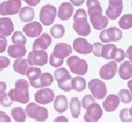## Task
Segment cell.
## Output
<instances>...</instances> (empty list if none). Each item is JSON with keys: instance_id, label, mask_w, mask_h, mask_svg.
I'll list each match as a JSON object with an SVG mask.
<instances>
[{"instance_id": "cell-35", "label": "cell", "mask_w": 132, "mask_h": 123, "mask_svg": "<svg viewBox=\"0 0 132 123\" xmlns=\"http://www.w3.org/2000/svg\"><path fill=\"white\" fill-rule=\"evenodd\" d=\"M118 97L120 98V101L124 104L125 103L128 104V103L132 102V94L128 89H126V88L120 89L119 92H118Z\"/></svg>"}, {"instance_id": "cell-55", "label": "cell", "mask_w": 132, "mask_h": 123, "mask_svg": "<svg viewBox=\"0 0 132 123\" xmlns=\"http://www.w3.org/2000/svg\"><path fill=\"white\" fill-rule=\"evenodd\" d=\"M2 70H3V68H0V72L2 71Z\"/></svg>"}, {"instance_id": "cell-36", "label": "cell", "mask_w": 132, "mask_h": 123, "mask_svg": "<svg viewBox=\"0 0 132 123\" xmlns=\"http://www.w3.org/2000/svg\"><path fill=\"white\" fill-rule=\"evenodd\" d=\"M11 40H12L13 44H19V45L25 46L27 43V38L20 31H15L11 37Z\"/></svg>"}, {"instance_id": "cell-7", "label": "cell", "mask_w": 132, "mask_h": 123, "mask_svg": "<svg viewBox=\"0 0 132 123\" xmlns=\"http://www.w3.org/2000/svg\"><path fill=\"white\" fill-rule=\"evenodd\" d=\"M123 37V33L121 29L116 27H111L107 29H103L99 34V38L101 42L106 44L110 42H118L121 40Z\"/></svg>"}, {"instance_id": "cell-45", "label": "cell", "mask_w": 132, "mask_h": 123, "mask_svg": "<svg viewBox=\"0 0 132 123\" xmlns=\"http://www.w3.org/2000/svg\"><path fill=\"white\" fill-rule=\"evenodd\" d=\"M6 47H7V40L6 37L0 35V53L6 51Z\"/></svg>"}, {"instance_id": "cell-12", "label": "cell", "mask_w": 132, "mask_h": 123, "mask_svg": "<svg viewBox=\"0 0 132 123\" xmlns=\"http://www.w3.org/2000/svg\"><path fill=\"white\" fill-rule=\"evenodd\" d=\"M35 101L37 103L42 105H47L49 103L54 101L55 98V95H54V91L50 88H40L35 93Z\"/></svg>"}, {"instance_id": "cell-20", "label": "cell", "mask_w": 132, "mask_h": 123, "mask_svg": "<svg viewBox=\"0 0 132 123\" xmlns=\"http://www.w3.org/2000/svg\"><path fill=\"white\" fill-rule=\"evenodd\" d=\"M72 47H71L69 44L59 43L55 45L52 54H53L55 57H59V58L64 59L65 57H69V56L72 54Z\"/></svg>"}, {"instance_id": "cell-41", "label": "cell", "mask_w": 132, "mask_h": 123, "mask_svg": "<svg viewBox=\"0 0 132 123\" xmlns=\"http://www.w3.org/2000/svg\"><path fill=\"white\" fill-rule=\"evenodd\" d=\"M125 57H126V53L122 48H117V51H116L115 57H114V60H115L117 63H119L122 62L125 59Z\"/></svg>"}, {"instance_id": "cell-52", "label": "cell", "mask_w": 132, "mask_h": 123, "mask_svg": "<svg viewBox=\"0 0 132 123\" xmlns=\"http://www.w3.org/2000/svg\"><path fill=\"white\" fill-rule=\"evenodd\" d=\"M6 84L5 82L0 81V95L4 94L6 92Z\"/></svg>"}, {"instance_id": "cell-31", "label": "cell", "mask_w": 132, "mask_h": 123, "mask_svg": "<svg viewBox=\"0 0 132 123\" xmlns=\"http://www.w3.org/2000/svg\"><path fill=\"white\" fill-rule=\"evenodd\" d=\"M86 81L82 77H74L72 79V88L77 92H82L86 88Z\"/></svg>"}, {"instance_id": "cell-26", "label": "cell", "mask_w": 132, "mask_h": 123, "mask_svg": "<svg viewBox=\"0 0 132 123\" xmlns=\"http://www.w3.org/2000/svg\"><path fill=\"white\" fill-rule=\"evenodd\" d=\"M117 48L118 47L115 44H105L102 47L101 57L105 59H114Z\"/></svg>"}, {"instance_id": "cell-44", "label": "cell", "mask_w": 132, "mask_h": 123, "mask_svg": "<svg viewBox=\"0 0 132 123\" xmlns=\"http://www.w3.org/2000/svg\"><path fill=\"white\" fill-rule=\"evenodd\" d=\"M10 65V58L5 57V56H0V68H6Z\"/></svg>"}, {"instance_id": "cell-39", "label": "cell", "mask_w": 132, "mask_h": 123, "mask_svg": "<svg viewBox=\"0 0 132 123\" xmlns=\"http://www.w3.org/2000/svg\"><path fill=\"white\" fill-rule=\"evenodd\" d=\"M13 104V100L8 96V93H4V94L0 95V105L3 107H10Z\"/></svg>"}, {"instance_id": "cell-17", "label": "cell", "mask_w": 132, "mask_h": 123, "mask_svg": "<svg viewBox=\"0 0 132 123\" xmlns=\"http://www.w3.org/2000/svg\"><path fill=\"white\" fill-rule=\"evenodd\" d=\"M120 98L118 95L110 94L107 95L105 99L103 102V109L106 112H113L119 107L120 104Z\"/></svg>"}, {"instance_id": "cell-46", "label": "cell", "mask_w": 132, "mask_h": 123, "mask_svg": "<svg viewBox=\"0 0 132 123\" xmlns=\"http://www.w3.org/2000/svg\"><path fill=\"white\" fill-rule=\"evenodd\" d=\"M108 6L123 7V0H108Z\"/></svg>"}, {"instance_id": "cell-6", "label": "cell", "mask_w": 132, "mask_h": 123, "mask_svg": "<svg viewBox=\"0 0 132 123\" xmlns=\"http://www.w3.org/2000/svg\"><path fill=\"white\" fill-rule=\"evenodd\" d=\"M88 88L91 94L95 99H103L107 95L106 85L103 80L98 78H93L88 82Z\"/></svg>"}, {"instance_id": "cell-50", "label": "cell", "mask_w": 132, "mask_h": 123, "mask_svg": "<svg viewBox=\"0 0 132 123\" xmlns=\"http://www.w3.org/2000/svg\"><path fill=\"white\" fill-rule=\"evenodd\" d=\"M126 57H127V58H128V60H129V61L132 63V46L128 47V48L127 49V51H126Z\"/></svg>"}, {"instance_id": "cell-8", "label": "cell", "mask_w": 132, "mask_h": 123, "mask_svg": "<svg viewBox=\"0 0 132 123\" xmlns=\"http://www.w3.org/2000/svg\"><path fill=\"white\" fill-rule=\"evenodd\" d=\"M57 8L52 5H44L39 11V20L44 26H51L57 16Z\"/></svg>"}, {"instance_id": "cell-47", "label": "cell", "mask_w": 132, "mask_h": 123, "mask_svg": "<svg viewBox=\"0 0 132 123\" xmlns=\"http://www.w3.org/2000/svg\"><path fill=\"white\" fill-rule=\"evenodd\" d=\"M11 118L4 111H0V122H10Z\"/></svg>"}, {"instance_id": "cell-53", "label": "cell", "mask_w": 132, "mask_h": 123, "mask_svg": "<svg viewBox=\"0 0 132 123\" xmlns=\"http://www.w3.org/2000/svg\"><path fill=\"white\" fill-rule=\"evenodd\" d=\"M128 90L130 91V93L132 94V78H130L128 81Z\"/></svg>"}, {"instance_id": "cell-29", "label": "cell", "mask_w": 132, "mask_h": 123, "mask_svg": "<svg viewBox=\"0 0 132 123\" xmlns=\"http://www.w3.org/2000/svg\"><path fill=\"white\" fill-rule=\"evenodd\" d=\"M69 106H70V111L71 115L72 116L73 119H77L81 114V101L79 100V98L76 97L71 98L70 102H69Z\"/></svg>"}, {"instance_id": "cell-37", "label": "cell", "mask_w": 132, "mask_h": 123, "mask_svg": "<svg viewBox=\"0 0 132 123\" xmlns=\"http://www.w3.org/2000/svg\"><path fill=\"white\" fill-rule=\"evenodd\" d=\"M49 62L51 64V66H52L54 68H60V67H62L63 65V59L55 57L52 53L51 54V56L49 57Z\"/></svg>"}, {"instance_id": "cell-48", "label": "cell", "mask_w": 132, "mask_h": 123, "mask_svg": "<svg viewBox=\"0 0 132 123\" xmlns=\"http://www.w3.org/2000/svg\"><path fill=\"white\" fill-rule=\"evenodd\" d=\"M23 1L27 3L29 6H36L40 2V0H23Z\"/></svg>"}, {"instance_id": "cell-18", "label": "cell", "mask_w": 132, "mask_h": 123, "mask_svg": "<svg viewBox=\"0 0 132 123\" xmlns=\"http://www.w3.org/2000/svg\"><path fill=\"white\" fill-rule=\"evenodd\" d=\"M23 32L27 37H37L42 32V25L39 22H29L23 27Z\"/></svg>"}, {"instance_id": "cell-43", "label": "cell", "mask_w": 132, "mask_h": 123, "mask_svg": "<svg viewBox=\"0 0 132 123\" xmlns=\"http://www.w3.org/2000/svg\"><path fill=\"white\" fill-rule=\"evenodd\" d=\"M92 45H93V52L92 53L95 57H101V50H102V47H103V44L101 42H95Z\"/></svg>"}, {"instance_id": "cell-40", "label": "cell", "mask_w": 132, "mask_h": 123, "mask_svg": "<svg viewBox=\"0 0 132 123\" xmlns=\"http://www.w3.org/2000/svg\"><path fill=\"white\" fill-rule=\"evenodd\" d=\"M95 102V98L92 95H85L82 99V107L85 109H86L92 103Z\"/></svg>"}, {"instance_id": "cell-2", "label": "cell", "mask_w": 132, "mask_h": 123, "mask_svg": "<svg viewBox=\"0 0 132 123\" xmlns=\"http://www.w3.org/2000/svg\"><path fill=\"white\" fill-rule=\"evenodd\" d=\"M29 82L25 79H18L15 83V88L9 90L8 96L15 102L27 104L29 102Z\"/></svg>"}, {"instance_id": "cell-54", "label": "cell", "mask_w": 132, "mask_h": 123, "mask_svg": "<svg viewBox=\"0 0 132 123\" xmlns=\"http://www.w3.org/2000/svg\"><path fill=\"white\" fill-rule=\"evenodd\" d=\"M129 114H130V116L132 117V106L130 107V109H129Z\"/></svg>"}, {"instance_id": "cell-3", "label": "cell", "mask_w": 132, "mask_h": 123, "mask_svg": "<svg viewBox=\"0 0 132 123\" xmlns=\"http://www.w3.org/2000/svg\"><path fill=\"white\" fill-rule=\"evenodd\" d=\"M72 28L81 37H86L90 35L91 27L87 19V13L85 9L79 8L73 15Z\"/></svg>"}, {"instance_id": "cell-4", "label": "cell", "mask_w": 132, "mask_h": 123, "mask_svg": "<svg viewBox=\"0 0 132 123\" xmlns=\"http://www.w3.org/2000/svg\"><path fill=\"white\" fill-rule=\"evenodd\" d=\"M26 114L28 117L39 122L47 120L49 117V111L46 108L38 105L35 102H29L26 108Z\"/></svg>"}, {"instance_id": "cell-5", "label": "cell", "mask_w": 132, "mask_h": 123, "mask_svg": "<svg viewBox=\"0 0 132 123\" xmlns=\"http://www.w3.org/2000/svg\"><path fill=\"white\" fill-rule=\"evenodd\" d=\"M67 65L71 72L79 76H84L88 71V64L85 59H82L77 56H71L67 59Z\"/></svg>"}, {"instance_id": "cell-38", "label": "cell", "mask_w": 132, "mask_h": 123, "mask_svg": "<svg viewBox=\"0 0 132 123\" xmlns=\"http://www.w3.org/2000/svg\"><path fill=\"white\" fill-rule=\"evenodd\" d=\"M119 119L123 122H132V117L129 114V109H123L119 112Z\"/></svg>"}, {"instance_id": "cell-24", "label": "cell", "mask_w": 132, "mask_h": 123, "mask_svg": "<svg viewBox=\"0 0 132 123\" xmlns=\"http://www.w3.org/2000/svg\"><path fill=\"white\" fill-rule=\"evenodd\" d=\"M118 75L124 80H128L132 78V63L129 60L123 62L119 66Z\"/></svg>"}, {"instance_id": "cell-51", "label": "cell", "mask_w": 132, "mask_h": 123, "mask_svg": "<svg viewBox=\"0 0 132 123\" xmlns=\"http://www.w3.org/2000/svg\"><path fill=\"white\" fill-rule=\"evenodd\" d=\"M85 0H70L71 4L74 6H80L81 5H82L85 3Z\"/></svg>"}, {"instance_id": "cell-15", "label": "cell", "mask_w": 132, "mask_h": 123, "mask_svg": "<svg viewBox=\"0 0 132 123\" xmlns=\"http://www.w3.org/2000/svg\"><path fill=\"white\" fill-rule=\"evenodd\" d=\"M54 81V77L51 73L44 72L41 73L40 77L35 80H30L29 84L35 88H47L51 86Z\"/></svg>"}, {"instance_id": "cell-21", "label": "cell", "mask_w": 132, "mask_h": 123, "mask_svg": "<svg viewBox=\"0 0 132 123\" xmlns=\"http://www.w3.org/2000/svg\"><path fill=\"white\" fill-rule=\"evenodd\" d=\"M14 31V24L12 19L9 17H1L0 18V35L8 37Z\"/></svg>"}, {"instance_id": "cell-13", "label": "cell", "mask_w": 132, "mask_h": 123, "mask_svg": "<svg viewBox=\"0 0 132 123\" xmlns=\"http://www.w3.org/2000/svg\"><path fill=\"white\" fill-rule=\"evenodd\" d=\"M72 48L74 51L82 55H88L93 52V45L89 43L85 37H77L74 39Z\"/></svg>"}, {"instance_id": "cell-11", "label": "cell", "mask_w": 132, "mask_h": 123, "mask_svg": "<svg viewBox=\"0 0 132 123\" xmlns=\"http://www.w3.org/2000/svg\"><path fill=\"white\" fill-rule=\"evenodd\" d=\"M103 117V109L98 103H92L86 109L84 119L86 122H97Z\"/></svg>"}, {"instance_id": "cell-22", "label": "cell", "mask_w": 132, "mask_h": 123, "mask_svg": "<svg viewBox=\"0 0 132 123\" xmlns=\"http://www.w3.org/2000/svg\"><path fill=\"white\" fill-rule=\"evenodd\" d=\"M27 53V49L24 45L19 44H13L7 47V54L13 58H20L23 57Z\"/></svg>"}, {"instance_id": "cell-42", "label": "cell", "mask_w": 132, "mask_h": 123, "mask_svg": "<svg viewBox=\"0 0 132 123\" xmlns=\"http://www.w3.org/2000/svg\"><path fill=\"white\" fill-rule=\"evenodd\" d=\"M66 74H69V71L65 68H62V67L57 68V69L54 71V78L57 81L58 79H60L62 76H64Z\"/></svg>"}, {"instance_id": "cell-9", "label": "cell", "mask_w": 132, "mask_h": 123, "mask_svg": "<svg viewBox=\"0 0 132 123\" xmlns=\"http://www.w3.org/2000/svg\"><path fill=\"white\" fill-rule=\"evenodd\" d=\"M21 0H7L0 4V15L13 16L19 12L21 8Z\"/></svg>"}, {"instance_id": "cell-30", "label": "cell", "mask_w": 132, "mask_h": 123, "mask_svg": "<svg viewBox=\"0 0 132 123\" xmlns=\"http://www.w3.org/2000/svg\"><path fill=\"white\" fill-rule=\"evenodd\" d=\"M11 117L16 122H24L27 119L26 110L21 107H15L11 109Z\"/></svg>"}, {"instance_id": "cell-49", "label": "cell", "mask_w": 132, "mask_h": 123, "mask_svg": "<svg viewBox=\"0 0 132 123\" xmlns=\"http://www.w3.org/2000/svg\"><path fill=\"white\" fill-rule=\"evenodd\" d=\"M69 119L65 116H59L54 119V122H68Z\"/></svg>"}, {"instance_id": "cell-19", "label": "cell", "mask_w": 132, "mask_h": 123, "mask_svg": "<svg viewBox=\"0 0 132 123\" xmlns=\"http://www.w3.org/2000/svg\"><path fill=\"white\" fill-rule=\"evenodd\" d=\"M73 10L74 7L71 3L69 2H63L61 4L59 10L57 12V16L59 17V19L62 21L69 20L73 15Z\"/></svg>"}, {"instance_id": "cell-25", "label": "cell", "mask_w": 132, "mask_h": 123, "mask_svg": "<svg viewBox=\"0 0 132 123\" xmlns=\"http://www.w3.org/2000/svg\"><path fill=\"white\" fill-rule=\"evenodd\" d=\"M19 18L22 22H30L34 19L35 12L34 9L30 6H23L19 12Z\"/></svg>"}, {"instance_id": "cell-33", "label": "cell", "mask_w": 132, "mask_h": 123, "mask_svg": "<svg viewBox=\"0 0 132 123\" xmlns=\"http://www.w3.org/2000/svg\"><path fill=\"white\" fill-rule=\"evenodd\" d=\"M41 75V69L39 68H37L35 66H30L28 68L27 72H26V76L28 77V78L30 80H35L37 78H39Z\"/></svg>"}, {"instance_id": "cell-10", "label": "cell", "mask_w": 132, "mask_h": 123, "mask_svg": "<svg viewBox=\"0 0 132 123\" xmlns=\"http://www.w3.org/2000/svg\"><path fill=\"white\" fill-rule=\"evenodd\" d=\"M48 54L45 50H32L28 55V63L29 66H45L48 63Z\"/></svg>"}, {"instance_id": "cell-1", "label": "cell", "mask_w": 132, "mask_h": 123, "mask_svg": "<svg viewBox=\"0 0 132 123\" xmlns=\"http://www.w3.org/2000/svg\"><path fill=\"white\" fill-rule=\"evenodd\" d=\"M86 6L88 8V15L90 22L94 28L96 30H103L108 25L106 16H103V9L98 0H86Z\"/></svg>"}, {"instance_id": "cell-16", "label": "cell", "mask_w": 132, "mask_h": 123, "mask_svg": "<svg viewBox=\"0 0 132 123\" xmlns=\"http://www.w3.org/2000/svg\"><path fill=\"white\" fill-rule=\"evenodd\" d=\"M52 44V37L47 34H41L39 37L35 39L33 42L32 48L33 50H46Z\"/></svg>"}, {"instance_id": "cell-14", "label": "cell", "mask_w": 132, "mask_h": 123, "mask_svg": "<svg viewBox=\"0 0 132 123\" xmlns=\"http://www.w3.org/2000/svg\"><path fill=\"white\" fill-rule=\"evenodd\" d=\"M118 71V65L116 61H110L102 66L99 69V76L103 80H110L116 76Z\"/></svg>"}, {"instance_id": "cell-32", "label": "cell", "mask_w": 132, "mask_h": 123, "mask_svg": "<svg viewBox=\"0 0 132 123\" xmlns=\"http://www.w3.org/2000/svg\"><path fill=\"white\" fill-rule=\"evenodd\" d=\"M119 27L121 29H129L132 27V14H126L121 16L119 19Z\"/></svg>"}, {"instance_id": "cell-34", "label": "cell", "mask_w": 132, "mask_h": 123, "mask_svg": "<svg viewBox=\"0 0 132 123\" xmlns=\"http://www.w3.org/2000/svg\"><path fill=\"white\" fill-rule=\"evenodd\" d=\"M51 36L54 38H62L64 36V33H65V28L62 25L57 24L54 25L53 27L51 28Z\"/></svg>"}, {"instance_id": "cell-56", "label": "cell", "mask_w": 132, "mask_h": 123, "mask_svg": "<svg viewBox=\"0 0 132 123\" xmlns=\"http://www.w3.org/2000/svg\"><path fill=\"white\" fill-rule=\"evenodd\" d=\"M131 6H132V3H131Z\"/></svg>"}, {"instance_id": "cell-28", "label": "cell", "mask_w": 132, "mask_h": 123, "mask_svg": "<svg viewBox=\"0 0 132 123\" xmlns=\"http://www.w3.org/2000/svg\"><path fill=\"white\" fill-rule=\"evenodd\" d=\"M29 63H28V60L26 58H16L14 61L13 64V68L16 73L20 74V75H26V72H27L28 68H29Z\"/></svg>"}, {"instance_id": "cell-27", "label": "cell", "mask_w": 132, "mask_h": 123, "mask_svg": "<svg viewBox=\"0 0 132 123\" xmlns=\"http://www.w3.org/2000/svg\"><path fill=\"white\" fill-rule=\"evenodd\" d=\"M72 77L71 76V74H66L64 76H62L60 79L57 80L58 87L62 90L65 91V92H70L72 88Z\"/></svg>"}, {"instance_id": "cell-23", "label": "cell", "mask_w": 132, "mask_h": 123, "mask_svg": "<svg viewBox=\"0 0 132 123\" xmlns=\"http://www.w3.org/2000/svg\"><path fill=\"white\" fill-rule=\"evenodd\" d=\"M69 101L68 98H66L64 95H58L54 98L53 108L56 112L58 113H63L68 109Z\"/></svg>"}]
</instances>
